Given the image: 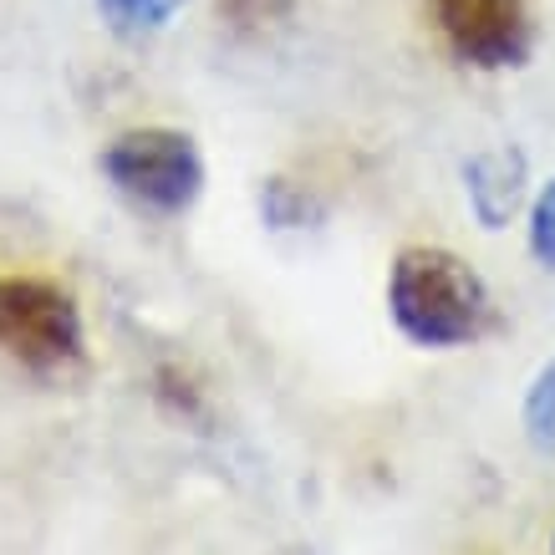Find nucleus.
<instances>
[{"instance_id":"1","label":"nucleus","mask_w":555,"mask_h":555,"mask_svg":"<svg viewBox=\"0 0 555 555\" xmlns=\"http://www.w3.org/2000/svg\"><path fill=\"white\" fill-rule=\"evenodd\" d=\"M387 317L423 352H459L494 326V296L464 255L408 245L387 270Z\"/></svg>"},{"instance_id":"2","label":"nucleus","mask_w":555,"mask_h":555,"mask_svg":"<svg viewBox=\"0 0 555 555\" xmlns=\"http://www.w3.org/2000/svg\"><path fill=\"white\" fill-rule=\"evenodd\" d=\"M107 189L122 204H133L138 215L179 219L189 215L204 194V153L184 128H128L118 133L98 158Z\"/></svg>"},{"instance_id":"3","label":"nucleus","mask_w":555,"mask_h":555,"mask_svg":"<svg viewBox=\"0 0 555 555\" xmlns=\"http://www.w3.org/2000/svg\"><path fill=\"white\" fill-rule=\"evenodd\" d=\"M0 357L51 377L87 357L82 306L47 275H0Z\"/></svg>"},{"instance_id":"4","label":"nucleus","mask_w":555,"mask_h":555,"mask_svg":"<svg viewBox=\"0 0 555 555\" xmlns=\"http://www.w3.org/2000/svg\"><path fill=\"white\" fill-rule=\"evenodd\" d=\"M443 47L474 72H515L535 51L530 0H423Z\"/></svg>"},{"instance_id":"5","label":"nucleus","mask_w":555,"mask_h":555,"mask_svg":"<svg viewBox=\"0 0 555 555\" xmlns=\"http://www.w3.org/2000/svg\"><path fill=\"white\" fill-rule=\"evenodd\" d=\"M464 199L479 230H505L530 199V158L520 143H500L464 158Z\"/></svg>"},{"instance_id":"6","label":"nucleus","mask_w":555,"mask_h":555,"mask_svg":"<svg viewBox=\"0 0 555 555\" xmlns=\"http://www.w3.org/2000/svg\"><path fill=\"white\" fill-rule=\"evenodd\" d=\"M179 11H184V0H98V16L122 41H143V36L169 31Z\"/></svg>"},{"instance_id":"7","label":"nucleus","mask_w":555,"mask_h":555,"mask_svg":"<svg viewBox=\"0 0 555 555\" xmlns=\"http://www.w3.org/2000/svg\"><path fill=\"white\" fill-rule=\"evenodd\" d=\"M260 215H266L270 230H311L326 209L311 189H301L296 179H266L260 189Z\"/></svg>"},{"instance_id":"8","label":"nucleus","mask_w":555,"mask_h":555,"mask_svg":"<svg viewBox=\"0 0 555 555\" xmlns=\"http://www.w3.org/2000/svg\"><path fill=\"white\" fill-rule=\"evenodd\" d=\"M520 423H525L530 449L545 454V459H555V357L551 362H540V372L530 377V387H525Z\"/></svg>"},{"instance_id":"9","label":"nucleus","mask_w":555,"mask_h":555,"mask_svg":"<svg viewBox=\"0 0 555 555\" xmlns=\"http://www.w3.org/2000/svg\"><path fill=\"white\" fill-rule=\"evenodd\" d=\"M219 21L235 36H266L281 31L291 16H296V0H215Z\"/></svg>"},{"instance_id":"10","label":"nucleus","mask_w":555,"mask_h":555,"mask_svg":"<svg viewBox=\"0 0 555 555\" xmlns=\"http://www.w3.org/2000/svg\"><path fill=\"white\" fill-rule=\"evenodd\" d=\"M525 245H530V255H535L540 270H555V179L551 184H540V194L530 199Z\"/></svg>"},{"instance_id":"11","label":"nucleus","mask_w":555,"mask_h":555,"mask_svg":"<svg viewBox=\"0 0 555 555\" xmlns=\"http://www.w3.org/2000/svg\"><path fill=\"white\" fill-rule=\"evenodd\" d=\"M158 403H169L179 418H199V387L179 367H158Z\"/></svg>"}]
</instances>
